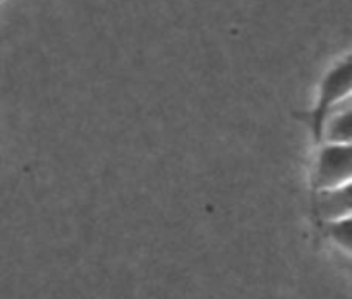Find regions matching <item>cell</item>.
Instances as JSON below:
<instances>
[{
    "instance_id": "cell-5",
    "label": "cell",
    "mask_w": 352,
    "mask_h": 299,
    "mask_svg": "<svg viewBox=\"0 0 352 299\" xmlns=\"http://www.w3.org/2000/svg\"><path fill=\"white\" fill-rule=\"evenodd\" d=\"M325 236L337 250L344 251L349 256L351 254V217L344 219L330 220V222H322Z\"/></svg>"
},
{
    "instance_id": "cell-3",
    "label": "cell",
    "mask_w": 352,
    "mask_h": 299,
    "mask_svg": "<svg viewBox=\"0 0 352 299\" xmlns=\"http://www.w3.org/2000/svg\"><path fill=\"white\" fill-rule=\"evenodd\" d=\"M351 182L336 188L316 189L315 212L320 222H330V220L351 217Z\"/></svg>"
},
{
    "instance_id": "cell-1",
    "label": "cell",
    "mask_w": 352,
    "mask_h": 299,
    "mask_svg": "<svg viewBox=\"0 0 352 299\" xmlns=\"http://www.w3.org/2000/svg\"><path fill=\"white\" fill-rule=\"evenodd\" d=\"M351 88H352V65L351 57H344L342 60L337 62L332 69L325 74L322 85L318 89V98H316V105L311 112L306 115V122H308L309 131H311L313 137L318 143L320 133H322L323 122L327 117L339 109L342 103L351 100Z\"/></svg>"
},
{
    "instance_id": "cell-2",
    "label": "cell",
    "mask_w": 352,
    "mask_h": 299,
    "mask_svg": "<svg viewBox=\"0 0 352 299\" xmlns=\"http://www.w3.org/2000/svg\"><path fill=\"white\" fill-rule=\"evenodd\" d=\"M313 186L316 189L336 188L351 182L352 150L351 143H320Z\"/></svg>"
},
{
    "instance_id": "cell-4",
    "label": "cell",
    "mask_w": 352,
    "mask_h": 299,
    "mask_svg": "<svg viewBox=\"0 0 352 299\" xmlns=\"http://www.w3.org/2000/svg\"><path fill=\"white\" fill-rule=\"evenodd\" d=\"M351 100L333 110L323 122L318 143H351Z\"/></svg>"
}]
</instances>
